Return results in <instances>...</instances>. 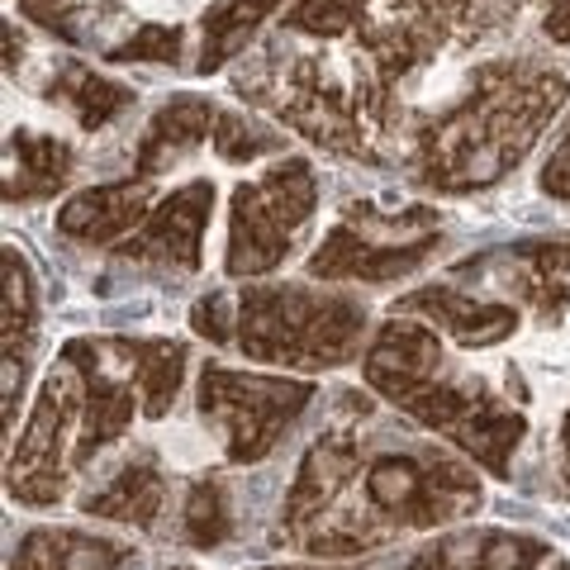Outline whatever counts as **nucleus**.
Listing matches in <instances>:
<instances>
[{"instance_id": "f257e3e1", "label": "nucleus", "mask_w": 570, "mask_h": 570, "mask_svg": "<svg viewBox=\"0 0 570 570\" xmlns=\"http://www.w3.org/2000/svg\"><path fill=\"white\" fill-rule=\"evenodd\" d=\"M566 77L532 62H494L475 77L466 100L428 124L414 142V176L433 190L466 195L494 186L561 110Z\"/></svg>"}, {"instance_id": "f03ea898", "label": "nucleus", "mask_w": 570, "mask_h": 570, "mask_svg": "<svg viewBox=\"0 0 570 570\" xmlns=\"http://www.w3.org/2000/svg\"><path fill=\"white\" fill-rule=\"evenodd\" d=\"M366 513L324 532H305L309 557H356L414 528H442L480 504V480L442 452H385L362 475Z\"/></svg>"}, {"instance_id": "7ed1b4c3", "label": "nucleus", "mask_w": 570, "mask_h": 570, "mask_svg": "<svg viewBox=\"0 0 570 570\" xmlns=\"http://www.w3.org/2000/svg\"><path fill=\"white\" fill-rule=\"evenodd\" d=\"M366 309L347 295L305 285H247L238 299V347L253 362L276 366H343L356 356Z\"/></svg>"}, {"instance_id": "20e7f679", "label": "nucleus", "mask_w": 570, "mask_h": 570, "mask_svg": "<svg viewBox=\"0 0 570 570\" xmlns=\"http://www.w3.org/2000/svg\"><path fill=\"white\" fill-rule=\"evenodd\" d=\"M318 200V181L309 163L285 157L253 186L234 190L228 209V276H266L291 257V238L309 224Z\"/></svg>"}, {"instance_id": "39448f33", "label": "nucleus", "mask_w": 570, "mask_h": 570, "mask_svg": "<svg viewBox=\"0 0 570 570\" xmlns=\"http://www.w3.org/2000/svg\"><path fill=\"white\" fill-rule=\"evenodd\" d=\"M314 400L309 381H285V376H253V371H200V414L224 433V452L238 466H253L281 442L305 404Z\"/></svg>"}, {"instance_id": "423d86ee", "label": "nucleus", "mask_w": 570, "mask_h": 570, "mask_svg": "<svg viewBox=\"0 0 570 570\" xmlns=\"http://www.w3.org/2000/svg\"><path fill=\"white\" fill-rule=\"evenodd\" d=\"M475 0H390L385 20H362V48L376 71V86H371L366 105L381 115L376 91H390L400 77H409L414 67H423L433 52L452 39L461 24H471Z\"/></svg>"}, {"instance_id": "0eeeda50", "label": "nucleus", "mask_w": 570, "mask_h": 570, "mask_svg": "<svg viewBox=\"0 0 570 570\" xmlns=\"http://www.w3.org/2000/svg\"><path fill=\"white\" fill-rule=\"evenodd\" d=\"M77 366L52 371L39 390V404H33V419L20 433V448L10 456V494L24 499V504H58L62 494V438L67 423L77 419V404H86V395L77 390Z\"/></svg>"}, {"instance_id": "6e6552de", "label": "nucleus", "mask_w": 570, "mask_h": 570, "mask_svg": "<svg viewBox=\"0 0 570 570\" xmlns=\"http://www.w3.org/2000/svg\"><path fill=\"white\" fill-rule=\"evenodd\" d=\"M281 119L291 124L295 134H305L309 142L328 153H343V157H371L366 138H362V124H356L347 96L324 77V67L314 58H299L291 71H285V86H281Z\"/></svg>"}, {"instance_id": "1a4fd4ad", "label": "nucleus", "mask_w": 570, "mask_h": 570, "mask_svg": "<svg viewBox=\"0 0 570 570\" xmlns=\"http://www.w3.org/2000/svg\"><path fill=\"white\" fill-rule=\"evenodd\" d=\"M438 234H419L409 243H381V238H366L362 224H352L343 214V224H333V234L324 238V247L309 257V276L318 281H366V285H385V281H400L409 272L433 257Z\"/></svg>"}, {"instance_id": "9d476101", "label": "nucleus", "mask_w": 570, "mask_h": 570, "mask_svg": "<svg viewBox=\"0 0 570 570\" xmlns=\"http://www.w3.org/2000/svg\"><path fill=\"white\" fill-rule=\"evenodd\" d=\"M209 209H214V181H190L181 190H171L167 200L142 219L138 234L124 238L119 253L134 262L195 272V266H200V247H205Z\"/></svg>"}, {"instance_id": "9b49d317", "label": "nucleus", "mask_w": 570, "mask_h": 570, "mask_svg": "<svg viewBox=\"0 0 570 570\" xmlns=\"http://www.w3.org/2000/svg\"><path fill=\"white\" fill-rule=\"evenodd\" d=\"M356 466H362V442H356L347 428L318 438L305 452V461H299L291 494H285V532H291V538H305V528L314 519H324L333 509V499L352 485Z\"/></svg>"}, {"instance_id": "f8f14e48", "label": "nucleus", "mask_w": 570, "mask_h": 570, "mask_svg": "<svg viewBox=\"0 0 570 570\" xmlns=\"http://www.w3.org/2000/svg\"><path fill=\"white\" fill-rule=\"evenodd\" d=\"M438 362H442V347H438V333L423 328V324H381V333L371 337L366 347V385L381 390L385 400L404 404L409 395H419L423 385H433L438 376Z\"/></svg>"}, {"instance_id": "ddd939ff", "label": "nucleus", "mask_w": 570, "mask_h": 570, "mask_svg": "<svg viewBox=\"0 0 570 570\" xmlns=\"http://www.w3.org/2000/svg\"><path fill=\"white\" fill-rule=\"evenodd\" d=\"M100 343H91V337H77V343H67L62 362H71L81 371L86 381V428H81V442H77V466H86L100 448H110L115 438H124V428L134 423V385H119L110 381V371H105L100 362Z\"/></svg>"}, {"instance_id": "4468645a", "label": "nucleus", "mask_w": 570, "mask_h": 570, "mask_svg": "<svg viewBox=\"0 0 570 570\" xmlns=\"http://www.w3.org/2000/svg\"><path fill=\"white\" fill-rule=\"evenodd\" d=\"M551 557V547L528 532H461V538H442L433 547H423L409 570H538Z\"/></svg>"}, {"instance_id": "2eb2a0df", "label": "nucleus", "mask_w": 570, "mask_h": 570, "mask_svg": "<svg viewBox=\"0 0 570 570\" xmlns=\"http://www.w3.org/2000/svg\"><path fill=\"white\" fill-rule=\"evenodd\" d=\"M148 200L153 190L148 181H115V186H96V190H81L58 209V234L71 243H119L138 219H148Z\"/></svg>"}, {"instance_id": "dca6fc26", "label": "nucleus", "mask_w": 570, "mask_h": 570, "mask_svg": "<svg viewBox=\"0 0 570 570\" xmlns=\"http://www.w3.org/2000/svg\"><path fill=\"white\" fill-rule=\"evenodd\" d=\"M400 309L404 314H428L442 333H452L461 347H494L519 328V314H513L509 305L461 295V291H452V285H428V291L404 295Z\"/></svg>"}, {"instance_id": "f3484780", "label": "nucleus", "mask_w": 570, "mask_h": 570, "mask_svg": "<svg viewBox=\"0 0 570 570\" xmlns=\"http://www.w3.org/2000/svg\"><path fill=\"white\" fill-rule=\"evenodd\" d=\"M214 105L205 100V96H176V100H167L163 110L153 115V124H148V134H142V142H138V176L148 181V176H157V171H167L171 163H181V157L190 153V148H200L205 138H214L209 129H214Z\"/></svg>"}, {"instance_id": "a211bd4d", "label": "nucleus", "mask_w": 570, "mask_h": 570, "mask_svg": "<svg viewBox=\"0 0 570 570\" xmlns=\"http://www.w3.org/2000/svg\"><path fill=\"white\" fill-rule=\"evenodd\" d=\"M110 347L124 356V366H129L142 414L163 419L176 400V390H181V376H186V347L171 343V337H115Z\"/></svg>"}, {"instance_id": "6ab92c4d", "label": "nucleus", "mask_w": 570, "mask_h": 570, "mask_svg": "<svg viewBox=\"0 0 570 570\" xmlns=\"http://www.w3.org/2000/svg\"><path fill=\"white\" fill-rule=\"evenodd\" d=\"M124 557L129 551L119 542L86 538V532L71 528H33L14 551L10 570H119Z\"/></svg>"}, {"instance_id": "aec40b11", "label": "nucleus", "mask_w": 570, "mask_h": 570, "mask_svg": "<svg viewBox=\"0 0 570 570\" xmlns=\"http://www.w3.org/2000/svg\"><path fill=\"white\" fill-rule=\"evenodd\" d=\"M71 176V148L48 134L14 129L10 134V176H6V200H48L58 195Z\"/></svg>"}, {"instance_id": "412c9836", "label": "nucleus", "mask_w": 570, "mask_h": 570, "mask_svg": "<svg viewBox=\"0 0 570 570\" xmlns=\"http://www.w3.org/2000/svg\"><path fill=\"white\" fill-rule=\"evenodd\" d=\"M523 433H528L523 414L504 409V404H499L490 390H485V395L475 400L471 414L456 423L452 442H456L461 452H471L490 475H504V471H509V456H513V448L523 442Z\"/></svg>"}, {"instance_id": "4be33fe9", "label": "nucleus", "mask_w": 570, "mask_h": 570, "mask_svg": "<svg viewBox=\"0 0 570 570\" xmlns=\"http://www.w3.org/2000/svg\"><path fill=\"white\" fill-rule=\"evenodd\" d=\"M157 509H163V471L153 466V456L129 461L110 485L81 504V513H91V519H115L134 528H153Z\"/></svg>"}, {"instance_id": "5701e85b", "label": "nucleus", "mask_w": 570, "mask_h": 570, "mask_svg": "<svg viewBox=\"0 0 570 570\" xmlns=\"http://www.w3.org/2000/svg\"><path fill=\"white\" fill-rule=\"evenodd\" d=\"M48 100H62L67 110L77 115L81 129L96 134L134 100V91H129V86H119V81H110V77H100V71H91V67L71 62V67H62L58 77H52Z\"/></svg>"}, {"instance_id": "b1692460", "label": "nucleus", "mask_w": 570, "mask_h": 570, "mask_svg": "<svg viewBox=\"0 0 570 570\" xmlns=\"http://www.w3.org/2000/svg\"><path fill=\"white\" fill-rule=\"evenodd\" d=\"M6 262V395L14 390V376L24 381V366H29V337H33V276H29V262L6 247L0 253Z\"/></svg>"}, {"instance_id": "393cba45", "label": "nucleus", "mask_w": 570, "mask_h": 570, "mask_svg": "<svg viewBox=\"0 0 570 570\" xmlns=\"http://www.w3.org/2000/svg\"><path fill=\"white\" fill-rule=\"evenodd\" d=\"M281 6V0H219L205 10V48H200V71H219L238 48L253 39L257 24Z\"/></svg>"}, {"instance_id": "a878e982", "label": "nucleus", "mask_w": 570, "mask_h": 570, "mask_svg": "<svg viewBox=\"0 0 570 570\" xmlns=\"http://www.w3.org/2000/svg\"><path fill=\"white\" fill-rule=\"evenodd\" d=\"M186 542L190 547H219L228 542V532H234V513H228V490L219 475H200L190 480V494H186Z\"/></svg>"}, {"instance_id": "bb28decb", "label": "nucleus", "mask_w": 570, "mask_h": 570, "mask_svg": "<svg viewBox=\"0 0 570 570\" xmlns=\"http://www.w3.org/2000/svg\"><path fill=\"white\" fill-rule=\"evenodd\" d=\"M366 0H295V10L285 14V29L314 33V39H337L362 24Z\"/></svg>"}, {"instance_id": "cd10ccee", "label": "nucleus", "mask_w": 570, "mask_h": 570, "mask_svg": "<svg viewBox=\"0 0 570 570\" xmlns=\"http://www.w3.org/2000/svg\"><path fill=\"white\" fill-rule=\"evenodd\" d=\"M214 148H219L224 163H253L281 148V134H266L257 124H247L243 115H219L214 119Z\"/></svg>"}, {"instance_id": "c85d7f7f", "label": "nucleus", "mask_w": 570, "mask_h": 570, "mask_svg": "<svg viewBox=\"0 0 570 570\" xmlns=\"http://www.w3.org/2000/svg\"><path fill=\"white\" fill-rule=\"evenodd\" d=\"M186 33L176 24H138L119 48H110V62H176Z\"/></svg>"}, {"instance_id": "c756f323", "label": "nucleus", "mask_w": 570, "mask_h": 570, "mask_svg": "<svg viewBox=\"0 0 570 570\" xmlns=\"http://www.w3.org/2000/svg\"><path fill=\"white\" fill-rule=\"evenodd\" d=\"M190 324L200 337H209V343H228V314H224V295H209L195 305L190 314Z\"/></svg>"}, {"instance_id": "7c9ffc66", "label": "nucleus", "mask_w": 570, "mask_h": 570, "mask_svg": "<svg viewBox=\"0 0 570 570\" xmlns=\"http://www.w3.org/2000/svg\"><path fill=\"white\" fill-rule=\"evenodd\" d=\"M542 190L557 195V200H570V134L557 142V153H551V163L542 171Z\"/></svg>"}, {"instance_id": "2f4dec72", "label": "nucleus", "mask_w": 570, "mask_h": 570, "mask_svg": "<svg viewBox=\"0 0 570 570\" xmlns=\"http://www.w3.org/2000/svg\"><path fill=\"white\" fill-rule=\"evenodd\" d=\"M538 6H542V29H547V39L570 43V0H538Z\"/></svg>"}, {"instance_id": "473e14b6", "label": "nucleus", "mask_w": 570, "mask_h": 570, "mask_svg": "<svg viewBox=\"0 0 570 570\" xmlns=\"http://www.w3.org/2000/svg\"><path fill=\"white\" fill-rule=\"evenodd\" d=\"M58 6L62 0H24V14L29 20H39V24H48V29H58Z\"/></svg>"}, {"instance_id": "72a5a7b5", "label": "nucleus", "mask_w": 570, "mask_h": 570, "mask_svg": "<svg viewBox=\"0 0 570 570\" xmlns=\"http://www.w3.org/2000/svg\"><path fill=\"white\" fill-rule=\"evenodd\" d=\"M20 62V43H14V24H6V67Z\"/></svg>"}, {"instance_id": "f704fd0d", "label": "nucleus", "mask_w": 570, "mask_h": 570, "mask_svg": "<svg viewBox=\"0 0 570 570\" xmlns=\"http://www.w3.org/2000/svg\"><path fill=\"white\" fill-rule=\"evenodd\" d=\"M561 448H566V475H570V414H566V423H561Z\"/></svg>"}, {"instance_id": "c9c22d12", "label": "nucleus", "mask_w": 570, "mask_h": 570, "mask_svg": "<svg viewBox=\"0 0 570 570\" xmlns=\"http://www.w3.org/2000/svg\"><path fill=\"white\" fill-rule=\"evenodd\" d=\"M551 570H570V566H551Z\"/></svg>"}, {"instance_id": "e433bc0d", "label": "nucleus", "mask_w": 570, "mask_h": 570, "mask_svg": "<svg viewBox=\"0 0 570 570\" xmlns=\"http://www.w3.org/2000/svg\"><path fill=\"white\" fill-rule=\"evenodd\" d=\"M181 570H186V566H181Z\"/></svg>"}]
</instances>
